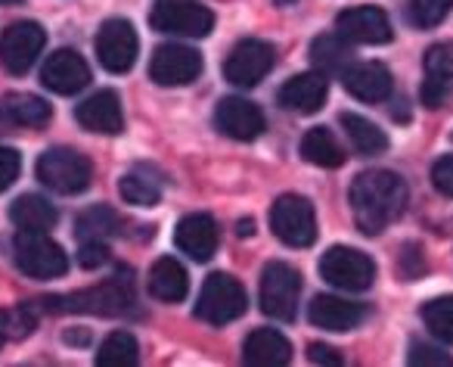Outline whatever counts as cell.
<instances>
[{"mask_svg":"<svg viewBox=\"0 0 453 367\" xmlns=\"http://www.w3.org/2000/svg\"><path fill=\"white\" fill-rule=\"evenodd\" d=\"M348 199H351L354 224H357L360 234L379 237L391 222H397L403 215L410 193L401 175L376 168V171H360L354 177Z\"/></svg>","mask_w":453,"mask_h":367,"instance_id":"cell-1","label":"cell"},{"mask_svg":"<svg viewBox=\"0 0 453 367\" xmlns=\"http://www.w3.org/2000/svg\"><path fill=\"white\" fill-rule=\"evenodd\" d=\"M13 255L19 271L35 280H53L69 271L63 246L53 243L47 230H19L13 240Z\"/></svg>","mask_w":453,"mask_h":367,"instance_id":"cell-2","label":"cell"},{"mask_svg":"<svg viewBox=\"0 0 453 367\" xmlns=\"http://www.w3.org/2000/svg\"><path fill=\"white\" fill-rule=\"evenodd\" d=\"M249 308V296L242 284L230 274H211L202 284L199 302H196V317L211 327H224V324L242 317Z\"/></svg>","mask_w":453,"mask_h":367,"instance_id":"cell-3","label":"cell"},{"mask_svg":"<svg viewBox=\"0 0 453 367\" xmlns=\"http://www.w3.org/2000/svg\"><path fill=\"white\" fill-rule=\"evenodd\" d=\"M261 311L273 321H296L302 299V274L286 262H271L261 274Z\"/></svg>","mask_w":453,"mask_h":367,"instance_id":"cell-4","label":"cell"},{"mask_svg":"<svg viewBox=\"0 0 453 367\" xmlns=\"http://www.w3.org/2000/svg\"><path fill=\"white\" fill-rule=\"evenodd\" d=\"M38 177L44 187H50L53 193H81L90 187V177H94V168H90V159L81 156L75 150H65V146H57V150L41 152L38 159Z\"/></svg>","mask_w":453,"mask_h":367,"instance_id":"cell-5","label":"cell"},{"mask_svg":"<svg viewBox=\"0 0 453 367\" xmlns=\"http://www.w3.org/2000/svg\"><path fill=\"white\" fill-rule=\"evenodd\" d=\"M150 22L156 32L180 38H208L214 28V13L199 0H156Z\"/></svg>","mask_w":453,"mask_h":367,"instance_id":"cell-6","label":"cell"},{"mask_svg":"<svg viewBox=\"0 0 453 367\" xmlns=\"http://www.w3.org/2000/svg\"><path fill=\"white\" fill-rule=\"evenodd\" d=\"M320 277L333 284L335 290L345 293H364L376 280V262L366 253L351 246H333L320 259Z\"/></svg>","mask_w":453,"mask_h":367,"instance_id":"cell-7","label":"cell"},{"mask_svg":"<svg viewBox=\"0 0 453 367\" xmlns=\"http://www.w3.org/2000/svg\"><path fill=\"white\" fill-rule=\"evenodd\" d=\"M271 230L277 240L292 249H308L317 240V215L314 206L298 193H283L271 206Z\"/></svg>","mask_w":453,"mask_h":367,"instance_id":"cell-8","label":"cell"},{"mask_svg":"<svg viewBox=\"0 0 453 367\" xmlns=\"http://www.w3.org/2000/svg\"><path fill=\"white\" fill-rule=\"evenodd\" d=\"M277 63V51L273 44L267 41H258V38H249V41H240V44L230 51L224 63V78L236 88H255L261 78H267V72L273 69Z\"/></svg>","mask_w":453,"mask_h":367,"instance_id":"cell-9","label":"cell"},{"mask_svg":"<svg viewBox=\"0 0 453 367\" xmlns=\"http://www.w3.org/2000/svg\"><path fill=\"white\" fill-rule=\"evenodd\" d=\"M47 44V32L38 22H13L0 38V63L13 75H26L38 63Z\"/></svg>","mask_w":453,"mask_h":367,"instance_id":"cell-10","label":"cell"},{"mask_svg":"<svg viewBox=\"0 0 453 367\" xmlns=\"http://www.w3.org/2000/svg\"><path fill=\"white\" fill-rule=\"evenodd\" d=\"M137 32H134V26L127 20L103 22L100 35H96V59L112 75H125L137 63Z\"/></svg>","mask_w":453,"mask_h":367,"instance_id":"cell-11","label":"cell"},{"mask_svg":"<svg viewBox=\"0 0 453 367\" xmlns=\"http://www.w3.org/2000/svg\"><path fill=\"white\" fill-rule=\"evenodd\" d=\"M202 75V57L193 47L162 44L150 59V78L162 88H183Z\"/></svg>","mask_w":453,"mask_h":367,"instance_id":"cell-12","label":"cell"},{"mask_svg":"<svg viewBox=\"0 0 453 367\" xmlns=\"http://www.w3.org/2000/svg\"><path fill=\"white\" fill-rule=\"evenodd\" d=\"M339 35L348 44H388L391 41V22L379 7H351L342 10L335 20Z\"/></svg>","mask_w":453,"mask_h":367,"instance_id":"cell-13","label":"cell"},{"mask_svg":"<svg viewBox=\"0 0 453 367\" xmlns=\"http://www.w3.org/2000/svg\"><path fill=\"white\" fill-rule=\"evenodd\" d=\"M134 305V293H131V277H121L115 274L112 280L94 286V290L75 293L69 299L65 308L72 311H90V315H125Z\"/></svg>","mask_w":453,"mask_h":367,"instance_id":"cell-14","label":"cell"},{"mask_svg":"<svg viewBox=\"0 0 453 367\" xmlns=\"http://www.w3.org/2000/svg\"><path fill=\"white\" fill-rule=\"evenodd\" d=\"M214 125H218L220 134H226V137L234 140H255L265 134L267 121L265 113L255 103L242 100V97H226L214 109Z\"/></svg>","mask_w":453,"mask_h":367,"instance_id":"cell-15","label":"cell"},{"mask_svg":"<svg viewBox=\"0 0 453 367\" xmlns=\"http://www.w3.org/2000/svg\"><path fill=\"white\" fill-rule=\"evenodd\" d=\"M174 243L180 253H187L193 262H208L218 253L220 230L214 224L211 215L205 212H193V215H183L174 228Z\"/></svg>","mask_w":453,"mask_h":367,"instance_id":"cell-16","label":"cell"},{"mask_svg":"<svg viewBox=\"0 0 453 367\" xmlns=\"http://www.w3.org/2000/svg\"><path fill=\"white\" fill-rule=\"evenodd\" d=\"M41 82H44V88L53 90V94H78V90L88 88L90 69L81 53L57 51V53H50V59H47L44 69H41Z\"/></svg>","mask_w":453,"mask_h":367,"instance_id":"cell-17","label":"cell"},{"mask_svg":"<svg viewBox=\"0 0 453 367\" xmlns=\"http://www.w3.org/2000/svg\"><path fill=\"white\" fill-rule=\"evenodd\" d=\"M450 82H453V41H444V44L428 47L426 53V82L419 88L422 106L438 109L447 100V94H450Z\"/></svg>","mask_w":453,"mask_h":367,"instance_id":"cell-18","label":"cell"},{"mask_svg":"<svg viewBox=\"0 0 453 367\" xmlns=\"http://www.w3.org/2000/svg\"><path fill=\"white\" fill-rule=\"evenodd\" d=\"M342 84L351 97L364 103H382L391 97V72L382 63H351L342 69Z\"/></svg>","mask_w":453,"mask_h":367,"instance_id":"cell-19","label":"cell"},{"mask_svg":"<svg viewBox=\"0 0 453 367\" xmlns=\"http://www.w3.org/2000/svg\"><path fill=\"white\" fill-rule=\"evenodd\" d=\"M329 94V84L323 72H304V75H296L280 88V106L289 109V113L298 115H314L323 109Z\"/></svg>","mask_w":453,"mask_h":367,"instance_id":"cell-20","label":"cell"},{"mask_svg":"<svg viewBox=\"0 0 453 367\" xmlns=\"http://www.w3.org/2000/svg\"><path fill=\"white\" fill-rule=\"evenodd\" d=\"M308 317L314 327H323L329 333H345L364 324L366 308L360 302H348L339 296H317L308 308Z\"/></svg>","mask_w":453,"mask_h":367,"instance_id":"cell-21","label":"cell"},{"mask_svg":"<svg viewBox=\"0 0 453 367\" xmlns=\"http://www.w3.org/2000/svg\"><path fill=\"white\" fill-rule=\"evenodd\" d=\"M75 119L78 125L94 134H119L125 128V113H121V100L115 90H100V94L88 97L75 109Z\"/></svg>","mask_w":453,"mask_h":367,"instance_id":"cell-22","label":"cell"},{"mask_svg":"<svg viewBox=\"0 0 453 367\" xmlns=\"http://www.w3.org/2000/svg\"><path fill=\"white\" fill-rule=\"evenodd\" d=\"M242 361L252 367H283L292 361V346L283 333L271 327L252 330L242 346Z\"/></svg>","mask_w":453,"mask_h":367,"instance_id":"cell-23","label":"cell"},{"mask_svg":"<svg viewBox=\"0 0 453 367\" xmlns=\"http://www.w3.org/2000/svg\"><path fill=\"white\" fill-rule=\"evenodd\" d=\"M187 290H189L187 268H183L177 259L162 255V259L150 268V296L152 299H158V302H168V305H177V302H183Z\"/></svg>","mask_w":453,"mask_h":367,"instance_id":"cell-24","label":"cell"},{"mask_svg":"<svg viewBox=\"0 0 453 367\" xmlns=\"http://www.w3.org/2000/svg\"><path fill=\"white\" fill-rule=\"evenodd\" d=\"M50 115H53L50 103H44L35 94H10L0 103V125L41 128L50 121Z\"/></svg>","mask_w":453,"mask_h":367,"instance_id":"cell-25","label":"cell"},{"mask_svg":"<svg viewBox=\"0 0 453 367\" xmlns=\"http://www.w3.org/2000/svg\"><path fill=\"white\" fill-rule=\"evenodd\" d=\"M342 128L348 134V144L354 146L357 156H379V152L388 150V137H385L382 128H376L370 119L357 113H342Z\"/></svg>","mask_w":453,"mask_h":367,"instance_id":"cell-26","label":"cell"},{"mask_svg":"<svg viewBox=\"0 0 453 367\" xmlns=\"http://www.w3.org/2000/svg\"><path fill=\"white\" fill-rule=\"evenodd\" d=\"M10 218L19 230H50L59 215L50 199L38 197V193H26L10 206Z\"/></svg>","mask_w":453,"mask_h":367,"instance_id":"cell-27","label":"cell"},{"mask_svg":"<svg viewBox=\"0 0 453 367\" xmlns=\"http://www.w3.org/2000/svg\"><path fill=\"white\" fill-rule=\"evenodd\" d=\"M302 156L311 165H320V168H339L345 162V150L335 140V134L329 128H311L302 137Z\"/></svg>","mask_w":453,"mask_h":367,"instance_id":"cell-28","label":"cell"},{"mask_svg":"<svg viewBox=\"0 0 453 367\" xmlns=\"http://www.w3.org/2000/svg\"><path fill=\"white\" fill-rule=\"evenodd\" d=\"M119 193L125 197V203L150 209V206H158V199H162V181L152 177L150 171L134 168L119 181Z\"/></svg>","mask_w":453,"mask_h":367,"instance_id":"cell-29","label":"cell"},{"mask_svg":"<svg viewBox=\"0 0 453 367\" xmlns=\"http://www.w3.org/2000/svg\"><path fill=\"white\" fill-rule=\"evenodd\" d=\"M94 361L100 367H134L140 361V346L131 333L115 330L100 342V352H96Z\"/></svg>","mask_w":453,"mask_h":367,"instance_id":"cell-30","label":"cell"},{"mask_svg":"<svg viewBox=\"0 0 453 367\" xmlns=\"http://www.w3.org/2000/svg\"><path fill=\"white\" fill-rule=\"evenodd\" d=\"M311 59H314L317 69L326 75V72H342L345 66H351V47L342 35H320L311 44Z\"/></svg>","mask_w":453,"mask_h":367,"instance_id":"cell-31","label":"cell"},{"mask_svg":"<svg viewBox=\"0 0 453 367\" xmlns=\"http://www.w3.org/2000/svg\"><path fill=\"white\" fill-rule=\"evenodd\" d=\"M75 234L78 240H106V237L119 234V215L109 206H94L78 218Z\"/></svg>","mask_w":453,"mask_h":367,"instance_id":"cell-32","label":"cell"},{"mask_svg":"<svg viewBox=\"0 0 453 367\" xmlns=\"http://www.w3.org/2000/svg\"><path fill=\"white\" fill-rule=\"evenodd\" d=\"M422 321H426L428 333L453 346V296H438L422 305Z\"/></svg>","mask_w":453,"mask_h":367,"instance_id":"cell-33","label":"cell"},{"mask_svg":"<svg viewBox=\"0 0 453 367\" xmlns=\"http://www.w3.org/2000/svg\"><path fill=\"white\" fill-rule=\"evenodd\" d=\"M453 0H410V20L419 28H434L447 20Z\"/></svg>","mask_w":453,"mask_h":367,"instance_id":"cell-34","label":"cell"},{"mask_svg":"<svg viewBox=\"0 0 453 367\" xmlns=\"http://www.w3.org/2000/svg\"><path fill=\"white\" fill-rule=\"evenodd\" d=\"M35 330V311L19 305L13 311H0V333L7 340H22Z\"/></svg>","mask_w":453,"mask_h":367,"instance_id":"cell-35","label":"cell"},{"mask_svg":"<svg viewBox=\"0 0 453 367\" xmlns=\"http://www.w3.org/2000/svg\"><path fill=\"white\" fill-rule=\"evenodd\" d=\"M410 364H426V367H444V364H453V358L447 352H441L438 346H428V342H413L410 346V355H407Z\"/></svg>","mask_w":453,"mask_h":367,"instance_id":"cell-36","label":"cell"},{"mask_svg":"<svg viewBox=\"0 0 453 367\" xmlns=\"http://www.w3.org/2000/svg\"><path fill=\"white\" fill-rule=\"evenodd\" d=\"M19 168H22L19 152L10 150V146H0V193L7 191V187H13V181L19 177Z\"/></svg>","mask_w":453,"mask_h":367,"instance_id":"cell-37","label":"cell"},{"mask_svg":"<svg viewBox=\"0 0 453 367\" xmlns=\"http://www.w3.org/2000/svg\"><path fill=\"white\" fill-rule=\"evenodd\" d=\"M106 259H109L106 240H81V249H78V265L81 268H100Z\"/></svg>","mask_w":453,"mask_h":367,"instance_id":"cell-38","label":"cell"},{"mask_svg":"<svg viewBox=\"0 0 453 367\" xmlns=\"http://www.w3.org/2000/svg\"><path fill=\"white\" fill-rule=\"evenodd\" d=\"M432 184L438 193L453 197V156H444L432 165Z\"/></svg>","mask_w":453,"mask_h":367,"instance_id":"cell-39","label":"cell"},{"mask_svg":"<svg viewBox=\"0 0 453 367\" xmlns=\"http://www.w3.org/2000/svg\"><path fill=\"white\" fill-rule=\"evenodd\" d=\"M426 271V262H422V253L416 246H407V253L401 255V274L403 280H416Z\"/></svg>","mask_w":453,"mask_h":367,"instance_id":"cell-40","label":"cell"},{"mask_svg":"<svg viewBox=\"0 0 453 367\" xmlns=\"http://www.w3.org/2000/svg\"><path fill=\"white\" fill-rule=\"evenodd\" d=\"M308 358L314 361V364H333V367L342 364V355H335V348L320 346V342H314V346L308 348Z\"/></svg>","mask_w":453,"mask_h":367,"instance_id":"cell-41","label":"cell"},{"mask_svg":"<svg viewBox=\"0 0 453 367\" xmlns=\"http://www.w3.org/2000/svg\"><path fill=\"white\" fill-rule=\"evenodd\" d=\"M236 234H240V237H252L255 234V222H252V218H242L240 228H236Z\"/></svg>","mask_w":453,"mask_h":367,"instance_id":"cell-42","label":"cell"},{"mask_svg":"<svg viewBox=\"0 0 453 367\" xmlns=\"http://www.w3.org/2000/svg\"><path fill=\"white\" fill-rule=\"evenodd\" d=\"M277 7H292V4H298V0H273Z\"/></svg>","mask_w":453,"mask_h":367,"instance_id":"cell-43","label":"cell"},{"mask_svg":"<svg viewBox=\"0 0 453 367\" xmlns=\"http://www.w3.org/2000/svg\"><path fill=\"white\" fill-rule=\"evenodd\" d=\"M0 4H4V7H13V4H19V0H0Z\"/></svg>","mask_w":453,"mask_h":367,"instance_id":"cell-44","label":"cell"},{"mask_svg":"<svg viewBox=\"0 0 453 367\" xmlns=\"http://www.w3.org/2000/svg\"><path fill=\"white\" fill-rule=\"evenodd\" d=\"M4 340H7V336H4V333H0V346H4Z\"/></svg>","mask_w":453,"mask_h":367,"instance_id":"cell-45","label":"cell"}]
</instances>
